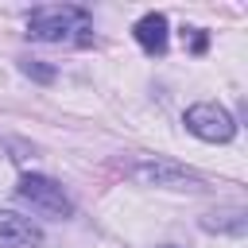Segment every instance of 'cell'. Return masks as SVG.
<instances>
[{"label":"cell","mask_w":248,"mask_h":248,"mask_svg":"<svg viewBox=\"0 0 248 248\" xmlns=\"http://www.w3.org/2000/svg\"><path fill=\"white\" fill-rule=\"evenodd\" d=\"M85 23H89V16L81 8H39L27 19V35L43 39V43H62V39H70L74 27L85 31Z\"/></svg>","instance_id":"obj_1"},{"label":"cell","mask_w":248,"mask_h":248,"mask_svg":"<svg viewBox=\"0 0 248 248\" xmlns=\"http://www.w3.org/2000/svg\"><path fill=\"white\" fill-rule=\"evenodd\" d=\"M16 194L31 205V209H39V213H46V217H70V198H66V190L54 182V178H46V174H23L19 178V186H16Z\"/></svg>","instance_id":"obj_2"},{"label":"cell","mask_w":248,"mask_h":248,"mask_svg":"<svg viewBox=\"0 0 248 248\" xmlns=\"http://www.w3.org/2000/svg\"><path fill=\"white\" fill-rule=\"evenodd\" d=\"M186 128H190L198 140H205V143H225V140H232V132H236L232 116H229L221 105H213V101H202V105L186 108Z\"/></svg>","instance_id":"obj_3"},{"label":"cell","mask_w":248,"mask_h":248,"mask_svg":"<svg viewBox=\"0 0 248 248\" xmlns=\"http://www.w3.org/2000/svg\"><path fill=\"white\" fill-rule=\"evenodd\" d=\"M35 244H43V232L27 217L0 209V248H35Z\"/></svg>","instance_id":"obj_4"},{"label":"cell","mask_w":248,"mask_h":248,"mask_svg":"<svg viewBox=\"0 0 248 248\" xmlns=\"http://www.w3.org/2000/svg\"><path fill=\"white\" fill-rule=\"evenodd\" d=\"M136 178L155 182V186H194V182H198L190 170H182V167H174V163H140V167H136Z\"/></svg>","instance_id":"obj_5"},{"label":"cell","mask_w":248,"mask_h":248,"mask_svg":"<svg viewBox=\"0 0 248 248\" xmlns=\"http://www.w3.org/2000/svg\"><path fill=\"white\" fill-rule=\"evenodd\" d=\"M136 43H140L147 54H163V50H167V16L147 12V16L136 23Z\"/></svg>","instance_id":"obj_6"},{"label":"cell","mask_w":248,"mask_h":248,"mask_svg":"<svg viewBox=\"0 0 248 248\" xmlns=\"http://www.w3.org/2000/svg\"><path fill=\"white\" fill-rule=\"evenodd\" d=\"M23 74H31V78H39V81H50V78H54V70H46V66H39L35 58H31V62H23Z\"/></svg>","instance_id":"obj_7"}]
</instances>
